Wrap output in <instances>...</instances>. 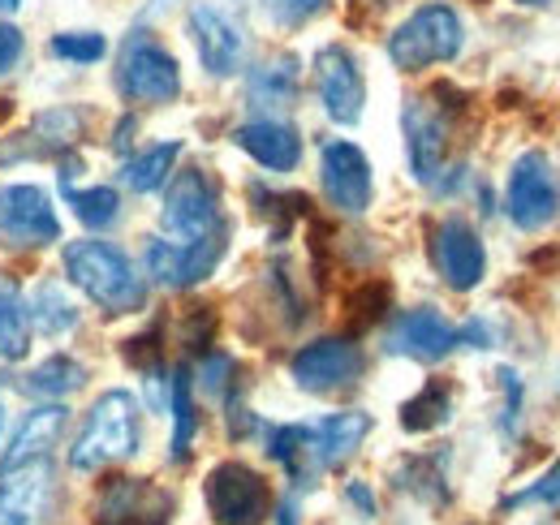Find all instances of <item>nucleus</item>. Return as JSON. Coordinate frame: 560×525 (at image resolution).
Listing matches in <instances>:
<instances>
[{
	"instance_id": "17",
	"label": "nucleus",
	"mask_w": 560,
	"mask_h": 525,
	"mask_svg": "<svg viewBox=\"0 0 560 525\" xmlns=\"http://www.w3.org/2000/svg\"><path fill=\"white\" fill-rule=\"evenodd\" d=\"M66 422H70V409H66L61 400H48V405L31 409V413L22 418V427L13 431L9 453L0 457V478L13 474V469H22V465H35V460L48 457V448L61 440Z\"/></svg>"
},
{
	"instance_id": "9",
	"label": "nucleus",
	"mask_w": 560,
	"mask_h": 525,
	"mask_svg": "<svg viewBox=\"0 0 560 525\" xmlns=\"http://www.w3.org/2000/svg\"><path fill=\"white\" fill-rule=\"evenodd\" d=\"M224 237H229V229L199 237V242H164V237L155 242L151 237L147 242V271L168 289H190L215 271V262L224 255Z\"/></svg>"
},
{
	"instance_id": "37",
	"label": "nucleus",
	"mask_w": 560,
	"mask_h": 525,
	"mask_svg": "<svg viewBox=\"0 0 560 525\" xmlns=\"http://www.w3.org/2000/svg\"><path fill=\"white\" fill-rule=\"evenodd\" d=\"M18 57H22V35H18V26L0 22V73H9L18 66Z\"/></svg>"
},
{
	"instance_id": "3",
	"label": "nucleus",
	"mask_w": 560,
	"mask_h": 525,
	"mask_svg": "<svg viewBox=\"0 0 560 525\" xmlns=\"http://www.w3.org/2000/svg\"><path fill=\"white\" fill-rule=\"evenodd\" d=\"M457 52H462V18L448 4H422L419 13H410L388 39L393 66L410 69V73L453 61Z\"/></svg>"
},
{
	"instance_id": "19",
	"label": "nucleus",
	"mask_w": 560,
	"mask_h": 525,
	"mask_svg": "<svg viewBox=\"0 0 560 525\" xmlns=\"http://www.w3.org/2000/svg\"><path fill=\"white\" fill-rule=\"evenodd\" d=\"M233 142L250 155V160H259L264 168H272V173H289V168H298V160H302V138L293 126H284V121H250V126H242V130L233 133Z\"/></svg>"
},
{
	"instance_id": "20",
	"label": "nucleus",
	"mask_w": 560,
	"mask_h": 525,
	"mask_svg": "<svg viewBox=\"0 0 560 525\" xmlns=\"http://www.w3.org/2000/svg\"><path fill=\"white\" fill-rule=\"evenodd\" d=\"M366 435H371V418L358 413V409H350V413H332V418L315 422V427H311V460H315V469H332V465H341Z\"/></svg>"
},
{
	"instance_id": "13",
	"label": "nucleus",
	"mask_w": 560,
	"mask_h": 525,
	"mask_svg": "<svg viewBox=\"0 0 560 525\" xmlns=\"http://www.w3.org/2000/svg\"><path fill=\"white\" fill-rule=\"evenodd\" d=\"M315 82H319V100H324V113L337 121V126H353L362 121V108H366V86H362V73L353 66V57L346 48H324L315 57Z\"/></svg>"
},
{
	"instance_id": "21",
	"label": "nucleus",
	"mask_w": 560,
	"mask_h": 525,
	"mask_svg": "<svg viewBox=\"0 0 560 525\" xmlns=\"http://www.w3.org/2000/svg\"><path fill=\"white\" fill-rule=\"evenodd\" d=\"M9 482L0 487V525H39L44 509V491H48V465H22L13 474H4Z\"/></svg>"
},
{
	"instance_id": "39",
	"label": "nucleus",
	"mask_w": 560,
	"mask_h": 525,
	"mask_svg": "<svg viewBox=\"0 0 560 525\" xmlns=\"http://www.w3.org/2000/svg\"><path fill=\"white\" fill-rule=\"evenodd\" d=\"M277 525H298V504H293V500H284V504H280Z\"/></svg>"
},
{
	"instance_id": "42",
	"label": "nucleus",
	"mask_w": 560,
	"mask_h": 525,
	"mask_svg": "<svg viewBox=\"0 0 560 525\" xmlns=\"http://www.w3.org/2000/svg\"><path fill=\"white\" fill-rule=\"evenodd\" d=\"M0 427H4V405H0Z\"/></svg>"
},
{
	"instance_id": "11",
	"label": "nucleus",
	"mask_w": 560,
	"mask_h": 525,
	"mask_svg": "<svg viewBox=\"0 0 560 525\" xmlns=\"http://www.w3.org/2000/svg\"><path fill=\"white\" fill-rule=\"evenodd\" d=\"M0 237L13 246H48L61 237V220L52 198L39 186H4L0 190Z\"/></svg>"
},
{
	"instance_id": "7",
	"label": "nucleus",
	"mask_w": 560,
	"mask_h": 525,
	"mask_svg": "<svg viewBox=\"0 0 560 525\" xmlns=\"http://www.w3.org/2000/svg\"><path fill=\"white\" fill-rule=\"evenodd\" d=\"M117 86H121V95L142 100V104H168L182 91V69L160 44L130 35L121 66H117Z\"/></svg>"
},
{
	"instance_id": "15",
	"label": "nucleus",
	"mask_w": 560,
	"mask_h": 525,
	"mask_svg": "<svg viewBox=\"0 0 560 525\" xmlns=\"http://www.w3.org/2000/svg\"><path fill=\"white\" fill-rule=\"evenodd\" d=\"M457 345H462L457 328L431 306L397 315V324L388 328V353H406V358H419V362H440Z\"/></svg>"
},
{
	"instance_id": "29",
	"label": "nucleus",
	"mask_w": 560,
	"mask_h": 525,
	"mask_svg": "<svg viewBox=\"0 0 560 525\" xmlns=\"http://www.w3.org/2000/svg\"><path fill=\"white\" fill-rule=\"evenodd\" d=\"M86 375H82V366L66 358V353H57V358H48L44 366H35L31 375H26V393L31 396H48V400H61V396H70L78 384H82Z\"/></svg>"
},
{
	"instance_id": "30",
	"label": "nucleus",
	"mask_w": 560,
	"mask_h": 525,
	"mask_svg": "<svg viewBox=\"0 0 560 525\" xmlns=\"http://www.w3.org/2000/svg\"><path fill=\"white\" fill-rule=\"evenodd\" d=\"M31 345V328H26V306L18 298L13 284H0V358L18 362Z\"/></svg>"
},
{
	"instance_id": "27",
	"label": "nucleus",
	"mask_w": 560,
	"mask_h": 525,
	"mask_svg": "<svg viewBox=\"0 0 560 525\" xmlns=\"http://www.w3.org/2000/svg\"><path fill=\"white\" fill-rule=\"evenodd\" d=\"M448 409H453L448 384L431 380V384H422L419 396H410V400L401 405V427L415 431V435H419V431H435V427L448 422Z\"/></svg>"
},
{
	"instance_id": "38",
	"label": "nucleus",
	"mask_w": 560,
	"mask_h": 525,
	"mask_svg": "<svg viewBox=\"0 0 560 525\" xmlns=\"http://www.w3.org/2000/svg\"><path fill=\"white\" fill-rule=\"evenodd\" d=\"M346 495H350V500L362 509V513H366V517H375V495H371L362 482H350V491H346Z\"/></svg>"
},
{
	"instance_id": "36",
	"label": "nucleus",
	"mask_w": 560,
	"mask_h": 525,
	"mask_svg": "<svg viewBox=\"0 0 560 525\" xmlns=\"http://www.w3.org/2000/svg\"><path fill=\"white\" fill-rule=\"evenodd\" d=\"M229 375H233V362H229L224 353H211L208 362H203V388H208V393H220V388L229 384Z\"/></svg>"
},
{
	"instance_id": "41",
	"label": "nucleus",
	"mask_w": 560,
	"mask_h": 525,
	"mask_svg": "<svg viewBox=\"0 0 560 525\" xmlns=\"http://www.w3.org/2000/svg\"><path fill=\"white\" fill-rule=\"evenodd\" d=\"M517 4H530L535 9V4H548V0H517Z\"/></svg>"
},
{
	"instance_id": "25",
	"label": "nucleus",
	"mask_w": 560,
	"mask_h": 525,
	"mask_svg": "<svg viewBox=\"0 0 560 525\" xmlns=\"http://www.w3.org/2000/svg\"><path fill=\"white\" fill-rule=\"evenodd\" d=\"M82 133V117L73 108H48L31 121L26 138H35V147L26 155H57V151H70Z\"/></svg>"
},
{
	"instance_id": "26",
	"label": "nucleus",
	"mask_w": 560,
	"mask_h": 525,
	"mask_svg": "<svg viewBox=\"0 0 560 525\" xmlns=\"http://www.w3.org/2000/svg\"><path fill=\"white\" fill-rule=\"evenodd\" d=\"M177 155H182V142H160V147H151V151L135 155V160L126 164V186H130L135 195H151V190H160V186L168 182V173H173Z\"/></svg>"
},
{
	"instance_id": "6",
	"label": "nucleus",
	"mask_w": 560,
	"mask_h": 525,
	"mask_svg": "<svg viewBox=\"0 0 560 525\" xmlns=\"http://www.w3.org/2000/svg\"><path fill=\"white\" fill-rule=\"evenodd\" d=\"M164 233L173 242H199V237H211L224 229L220 220V195L211 186V177L203 168H190V173H177V182L168 186V198H164Z\"/></svg>"
},
{
	"instance_id": "12",
	"label": "nucleus",
	"mask_w": 560,
	"mask_h": 525,
	"mask_svg": "<svg viewBox=\"0 0 560 525\" xmlns=\"http://www.w3.org/2000/svg\"><path fill=\"white\" fill-rule=\"evenodd\" d=\"M435 267L444 276L448 289L457 293H470L483 271H488V250L479 242V233L470 229V220L462 215H448L440 229H435Z\"/></svg>"
},
{
	"instance_id": "28",
	"label": "nucleus",
	"mask_w": 560,
	"mask_h": 525,
	"mask_svg": "<svg viewBox=\"0 0 560 525\" xmlns=\"http://www.w3.org/2000/svg\"><path fill=\"white\" fill-rule=\"evenodd\" d=\"M26 315L35 319V328L44 331V336H61V331H70L73 324H78V306L66 298L61 284H39Z\"/></svg>"
},
{
	"instance_id": "23",
	"label": "nucleus",
	"mask_w": 560,
	"mask_h": 525,
	"mask_svg": "<svg viewBox=\"0 0 560 525\" xmlns=\"http://www.w3.org/2000/svg\"><path fill=\"white\" fill-rule=\"evenodd\" d=\"M168 409H173V460L190 457L195 431H199V409H195V388H190V366H177L168 380Z\"/></svg>"
},
{
	"instance_id": "4",
	"label": "nucleus",
	"mask_w": 560,
	"mask_h": 525,
	"mask_svg": "<svg viewBox=\"0 0 560 525\" xmlns=\"http://www.w3.org/2000/svg\"><path fill=\"white\" fill-rule=\"evenodd\" d=\"M504 211L526 233L548 229L560 215V177L544 151L517 155V164L509 173V186H504Z\"/></svg>"
},
{
	"instance_id": "33",
	"label": "nucleus",
	"mask_w": 560,
	"mask_h": 525,
	"mask_svg": "<svg viewBox=\"0 0 560 525\" xmlns=\"http://www.w3.org/2000/svg\"><path fill=\"white\" fill-rule=\"evenodd\" d=\"M48 52L52 57H61V61H78V66H86V61H100L104 52H108V44H104V35H95V31H78V35H57L52 44H48Z\"/></svg>"
},
{
	"instance_id": "40",
	"label": "nucleus",
	"mask_w": 560,
	"mask_h": 525,
	"mask_svg": "<svg viewBox=\"0 0 560 525\" xmlns=\"http://www.w3.org/2000/svg\"><path fill=\"white\" fill-rule=\"evenodd\" d=\"M18 4H22V0H0V9H18Z\"/></svg>"
},
{
	"instance_id": "10",
	"label": "nucleus",
	"mask_w": 560,
	"mask_h": 525,
	"mask_svg": "<svg viewBox=\"0 0 560 525\" xmlns=\"http://www.w3.org/2000/svg\"><path fill=\"white\" fill-rule=\"evenodd\" d=\"M173 495L147 478H108L95 500V525H168Z\"/></svg>"
},
{
	"instance_id": "16",
	"label": "nucleus",
	"mask_w": 560,
	"mask_h": 525,
	"mask_svg": "<svg viewBox=\"0 0 560 525\" xmlns=\"http://www.w3.org/2000/svg\"><path fill=\"white\" fill-rule=\"evenodd\" d=\"M190 35H195L199 61H203L208 73L229 78V73H237V69H242V52H246L242 31H237L220 9H211V4H195V9H190Z\"/></svg>"
},
{
	"instance_id": "2",
	"label": "nucleus",
	"mask_w": 560,
	"mask_h": 525,
	"mask_svg": "<svg viewBox=\"0 0 560 525\" xmlns=\"http://www.w3.org/2000/svg\"><path fill=\"white\" fill-rule=\"evenodd\" d=\"M135 453H139V400L113 388L91 405L86 427L78 431L70 448V465L73 469H100L108 460H126Z\"/></svg>"
},
{
	"instance_id": "14",
	"label": "nucleus",
	"mask_w": 560,
	"mask_h": 525,
	"mask_svg": "<svg viewBox=\"0 0 560 525\" xmlns=\"http://www.w3.org/2000/svg\"><path fill=\"white\" fill-rule=\"evenodd\" d=\"M319 177H324V195L332 198V207L341 211H366L371 207V164L353 142H324L319 155Z\"/></svg>"
},
{
	"instance_id": "22",
	"label": "nucleus",
	"mask_w": 560,
	"mask_h": 525,
	"mask_svg": "<svg viewBox=\"0 0 560 525\" xmlns=\"http://www.w3.org/2000/svg\"><path fill=\"white\" fill-rule=\"evenodd\" d=\"M298 100V61L277 57L250 73V104L255 108H289Z\"/></svg>"
},
{
	"instance_id": "1",
	"label": "nucleus",
	"mask_w": 560,
	"mask_h": 525,
	"mask_svg": "<svg viewBox=\"0 0 560 525\" xmlns=\"http://www.w3.org/2000/svg\"><path fill=\"white\" fill-rule=\"evenodd\" d=\"M66 271L73 276V284L95 306H104L108 315H135L147 302V289L135 276L130 259L108 242H70L66 246Z\"/></svg>"
},
{
	"instance_id": "24",
	"label": "nucleus",
	"mask_w": 560,
	"mask_h": 525,
	"mask_svg": "<svg viewBox=\"0 0 560 525\" xmlns=\"http://www.w3.org/2000/svg\"><path fill=\"white\" fill-rule=\"evenodd\" d=\"M268 457L280 460V465L293 474L298 487H306V482L319 474L315 460H311V427H277V431L268 435Z\"/></svg>"
},
{
	"instance_id": "5",
	"label": "nucleus",
	"mask_w": 560,
	"mask_h": 525,
	"mask_svg": "<svg viewBox=\"0 0 560 525\" xmlns=\"http://www.w3.org/2000/svg\"><path fill=\"white\" fill-rule=\"evenodd\" d=\"M208 513L220 525H264L272 513V491L268 482L242 465V460H224L208 474Z\"/></svg>"
},
{
	"instance_id": "32",
	"label": "nucleus",
	"mask_w": 560,
	"mask_h": 525,
	"mask_svg": "<svg viewBox=\"0 0 560 525\" xmlns=\"http://www.w3.org/2000/svg\"><path fill=\"white\" fill-rule=\"evenodd\" d=\"M70 202L86 229H104V224H113V220H117V207H121L117 190H108V186H95V190H86V195H70Z\"/></svg>"
},
{
	"instance_id": "8",
	"label": "nucleus",
	"mask_w": 560,
	"mask_h": 525,
	"mask_svg": "<svg viewBox=\"0 0 560 525\" xmlns=\"http://www.w3.org/2000/svg\"><path fill=\"white\" fill-rule=\"evenodd\" d=\"M362 366H366V358L353 340L328 336V340H315V345L298 349L293 362H289V375L302 393H337V388H350L362 375Z\"/></svg>"
},
{
	"instance_id": "34",
	"label": "nucleus",
	"mask_w": 560,
	"mask_h": 525,
	"mask_svg": "<svg viewBox=\"0 0 560 525\" xmlns=\"http://www.w3.org/2000/svg\"><path fill=\"white\" fill-rule=\"evenodd\" d=\"M522 504H560V460L539 478V482H530L526 491H517V495H509L504 500V509H522Z\"/></svg>"
},
{
	"instance_id": "35",
	"label": "nucleus",
	"mask_w": 560,
	"mask_h": 525,
	"mask_svg": "<svg viewBox=\"0 0 560 525\" xmlns=\"http://www.w3.org/2000/svg\"><path fill=\"white\" fill-rule=\"evenodd\" d=\"M268 4V13L277 18L280 26H298V22H306V18H315L328 0H264Z\"/></svg>"
},
{
	"instance_id": "31",
	"label": "nucleus",
	"mask_w": 560,
	"mask_h": 525,
	"mask_svg": "<svg viewBox=\"0 0 560 525\" xmlns=\"http://www.w3.org/2000/svg\"><path fill=\"white\" fill-rule=\"evenodd\" d=\"M397 487H401V491H415V495L427 500V504H444V500H448L444 474L431 465V457L406 460V465H401V474H397Z\"/></svg>"
},
{
	"instance_id": "18",
	"label": "nucleus",
	"mask_w": 560,
	"mask_h": 525,
	"mask_svg": "<svg viewBox=\"0 0 560 525\" xmlns=\"http://www.w3.org/2000/svg\"><path fill=\"white\" fill-rule=\"evenodd\" d=\"M406 151H410V168L419 182H435L440 164H444V147H448V126L440 117V108H431L427 100H410L406 104Z\"/></svg>"
}]
</instances>
